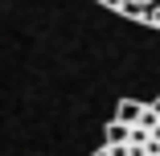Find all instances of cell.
Wrapping results in <instances>:
<instances>
[{"mask_svg": "<svg viewBox=\"0 0 160 156\" xmlns=\"http://www.w3.org/2000/svg\"><path fill=\"white\" fill-rule=\"evenodd\" d=\"M119 4H123V8H132L136 17H144V13H148V8L156 4V0H119Z\"/></svg>", "mask_w": 160, "mask_h": 156, "instance_id": "7a4b0ae2", "label": "cell"}, {"mask_svg": "<svg viewBox=\"0 0 160 156\" xmlns=\"http://www.w3.org/2000/svg\"><path fill=\"white\" fill-rule=\"evenodd\" d=\"M148 111H152V115L160 119V99H152V103H148Z\"/></svg>", "mask_w": 160, "mask_h": 156, "instance_id": "3957f363", "label": "cell"}, {"mask_svg": "<svg viewBox=\"0 0 160 156\" xmlns=\"http://www.w3.org/2000/svg\"><path fill=\"white\" fill-rule=\"evenodd\" d=\"M94 156H111V152H107V144H103V148H99V152H94Z\"/></svg>", "mask_w": 160, "mask_h": 156, "instance_id": "277c9868", "label": "cell"}, {"mask_svg": "<svg viewBox=\"0 0 160 156\" xmlns=\"http://www.w3.org/2000/svg\"><path fill=\"white\" fill-rule=\"evenodd\" d=\"M140 115H144V103H140V99H123L119 111H115L119 123H140Z\"/></svg>", "mask_w": 160, "mask_h": 156, "instance_id": "6da1fadb", "label": "cell"}]
</instances>
